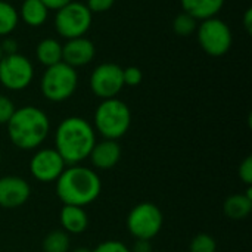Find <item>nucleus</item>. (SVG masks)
I'll use <instances>...</instances> for the list:
<instances>
[{
  "label": "nucleus",
  "instance_id": "nucleus-1",
  "mask_svg": "<svg viewBox=\"0 0 252 252\" xmlns=\"http://www.w3.org/2000/svg\"><path fill=\"white\" fill-rule=\"evenodd\" d=\"M96 142L93 126L81 117H66L55 130V149L66 165L86 161Z\"/></svg>",
  "mask_w": 252,
  "mask_h": 252
},
{
  "label": "nucleus",
  "instance_id": "nucleus-2",
  "mask_svg": "<svg viewBox=\"0 0 252 252\" xmlns=\"http://www.w3.org/2000/svg\"><path fill=\"white\" fill-rule=\"evenodd\" d=\"M55 192L63 205L86 208L93 204L102 192V180L96 170L81 164L66 165L55 182Z\"/></svg>",
  "mask_w": 252,
  "mask_h": 252
},
{
  "label": "nucleus",
  "instance_id": "nucleus-3",
  "mask_svg": "<svg viewBox=\"0 0 252 252\" xmlns=\"http://www.w3.org/2000/svg\"><path fill=\"white\" fill-rule=\"evenodd\" d=\"M10 143L21 151L38 149L50 133L47 114L37 106H22L15 109L6 124Z\"/></svg>",
  "mask_w": 252,
  "mask_h": 252
},
{
  "label": "nucleus",
  "instance_id": "nucleus-4",
  "mask_svg": "<svg viewBox=\"0 0 252 252\" xmlns=\"http://www.w3.org/2000/svg\"><path fill=\"white\" fill-rule=\"evenodd\" d=\"M93 128L103 139L118 140L127 134L131 126V112L126 102L118 97L105 99L93 115Z\"/></svg>",
  "mask_w": 252,
  "mask_h": 252
},
{
  "label": "nucleus",
  "instance_id": "nucleus-5",
  "mask_svg": "<svg viewBox=\"0 0 252 252\" xmlns=\"http://www.w3.org/2000/svg\"><path fill=\"white\" fill-rule=\"evenodd\" d=\"M77 86H78L77 69L66 65L65 62H59L56 65L47 66L40 81V89L43 96L55 103L68 100L75 93Z\"/></svg>",
  "mask_w": 252,
  "mask_h": 252
},
{
  "label": "nucleus",
  "instance_id": "nucleus-6",
  "mask_svg": "<svg viewBox=\"0 0 252 252\" xmlns=\"http://www.w3.org/2000/svg\"><path fill=\"white\" fill-rule=\"evenodd\" d=\"M164 216L159 207L154 202H140L134 205L126 220L128 233L134 239L152 241L162 229Z\"/></svg>",
  "mask_w": 252,
  "mask_h": 252
},
{
  "label": "nucleus",
  "instance_id": "nucleus-7",
  "mask_svg": "<svg viewBox=\"0 0 252 252\" xmlns=\"http://www.w3.org/2000/svg\"><path fill=\"white\" fill-rule=\"evenodd\" d=\"M196 37L201 49L213 58L226 55L233 43L230 27L217 16L201 21L196 28Z\"/></svg>",
  "mask_w": 252,
  "mask_h": 252
},
{
  "label": "nucleus",
  "instance_id": "nucleus-8",
  "mask_svg": "<svg viewBox=\"0 0 252 252\" xmlns=\"http://www.w3.org/2000/svg\"><path fill=\"white\" fill-rule=\"evenodd\" d=\"M93 13L89 10L86 3L81 1H69L59 10H56L55 16V28L56 32L66 38L83 37L92 27Z\"/></svg>",
  "mask_w": 252,
  "mask_h": 252
},
{
  "label": "nucleus",
  "instance_id": "nucleus-9",
  "mask_svg": "<svg viewBox=\"0 0 252 252\" xmlns=\"http://www.w3.org/2000/svg\"><path fill=\"white\" fill-rule=\"evenodd\" d=\"M34 78V66L21 53L4 55L0 59V84L13 92L27 89Z\"/></svg>",
  "mask_w": 252,
  "mask_h": 252
},
{
  "label": "nucleus",
  "instance_id": "nucleus-10",
  "mask_svg": "<svg viewBox=\"0 0 252 252\" xmlns=\"http://www.w3.org/2000/svg\"><path fill=\"white\" fill-rule=\"evenodd\" d=\"M123 87V68L118 63L103 62L97 65L90 75V89L93 94L102 100L117 97Z\"/></svg>",
  "mask_w": 252,
  "mask_h": 252
},
{
  "label": "nucleus",
  "instance_id": "nucleus-11",
  "mask_svg": "<svg viewBox=\"0 0 252 252\" xmlns=\"http://www.w3.org/2000/svg\"><path fill=\"white\" fill-rule=\"evenodd\" d=\"M31 177L40 183H55L66 168L65 161L55 148H38L28 164Z\"/></svg>",
  "mask_w": 252,
  "mask_h": 252
},
{
  "label": "nucleus",
  "instance_id": "nucleus-12",
  "mask_svg": "<svg viewBox=\"0 0 252 252\" xmlns=\"http://www.w3.org/2000/svg\"><path fill=\"white\" fill-rule=\"evenodd\" d=\"M31 196L30 183L19 176L0 177V208L16 210L28 202Z\"/></svg>",
  "mask_w": 252,
  "mask_h": 252
},
{
  "label": "nucleus",
  "instance_id": "nucleus-13",
  "mask_svg": "<svg viewBox=\"0 0 252 252\" xmlns=\"http://www.w3.org/2000/svg\"><path fill=\"white\" fill-rule=\"evenodd\" d=\"M94 55H96L94 43L84 35L66 40V43L62 44V62H65L72 68H78L90 63L94 59Z\"/></svg>",
  "mask_w": 252,
  "mask_h": 252
},
{
  "label": "nucleus",
  "instance_id": "nucleus-14",
  "mask_svg": "<svg viewBox=\"0 0 252 252\" xmlns=\"http://www.w3.org/2000/svg\"><path fill=\"white\" fill-rule=\"evenodd\" d=\"M123 157V149L118 140H109V139H102L100 142H96L89 159L92 165L96 170H111L114 168Z\"/></svg>",
  "mask_w": 252,
  "mask_h": 252
},
{
  "label": "nucleus",
  "instance_id": "nucleus-15",
  "mask_svg": "<svg viewBox=\"0 0 252 252\" xmlns=\"http://www.w3.org/2000/svg\"><path fill=\"white\" fill-rule=\"evenodd\" d=\"M59 223L68 235H81L89 229V214L83 207L63 205L59 213Z\"/></svg>",
  "mask_w": 252,
  "mask_h": 252
},
{
  "label": "nucleus",
  "instance_id": "nucleus-16",
  "mask_svg": "<svg viewBox=\"0 0 252 252\" xmlns=\"http://www.w3.org/2000/svg\"><path fill=\"white\" fill-rule=\"evenodd\" d=\"M252 211V186L247 188L245 193L230 195L223 204V213L230 220H245Z\"/></svg>",
  "mask_w": 252,
  "mask_h": 252
},
{
  "label": "nucleus",
  "instance_id": "nucleus-17",
  "mask_svg": "<svg viewBox=\"0 0 252 252\" xmlns=\"http://www.w3.org/2000/svg\"><path fill=\"white\" fill-rule=\"evenodd\" d=\"M226 0H180L183 12L193 16L196 21H204L217 16Z\"/></svg>",
  "mask_w": 252,
  "mask_h": 252
},
{
  "label": "nucleus",
  "instance_id": "nucleus-18",
  "mask_svg": "<svg viewBox=\"0 0 252 252\" xmlns=\"http://www.w3.org/2000/svg\"><path fill=\"white\" fill-rule=\"evenodd\" d=\"M18 15L28 27H40L47 21L49 9L41 0H24Z\"/></svg>",
  "mask_w": 252,
  "mask_h": 252
},
{
  "label": "nucleus",
  "instance_id": "nucleus-19",
  "mask_svg": "<svg viewBox=\"0 0 252 252\" xmlns=\"http://www.w3.org/2000/svg\"><path fill=\"white\" fill-rule=\"evenodd\" d=\"M35 58L46 68L56 65L62 62V44L56 38H44L37 44Z\"/></svg>",
  "mask_w": 252,
  "mask_h": 252
},
{
  "label": "nucleus",
  "instance_id": "nucleus-20",
  "mask_svg": "<svg viewBox=\"0 0 252 252\" xmlns=\"http://www.w3.org/2000/svg\"><path fill=\"white\" fill-rule=\"evenodd\" d=\"M43 252H69L71 251V238L62 229H56L49 232L43 242H41Z\"/></svg>",
  "mask_w": 252,
  "mask_h": 252
},
{
  "label": "nucleus",
  "instance_id": "nucleus-21",
  "mask_svg": "<svg viewBox=\"0 0 252 252\" xmlns=\"http://www.w3.org/2000/svg\"><path fill=\"white\" fill-rule=\"evenodd\" d=\"M19 22L18 10L7 1L0 0V35L10 34Z\"/></svg>",
  "mask_w": 252,
  "mask_h": 252
},
{
  "label": "nucleus",
  "instance_id": "nucleus-22",
  "mask_svg": "<svg viewBox=\"0 0 252 252\" xmlns=\"http://www.w3.org/2000/svg\"><path fill=\"white\" fill-rule=\"evenodd\" d=\"M196 28L198 21L186 12L179 13L173 21V31L179 37H190L193 32H196Z\"/></svg>",
  "mask_w": 252,
  "mask_h": 252
},
{
  "label": "nucleus",
  "instance_id": "nucleus-23",
  "mask_svg": "<svg viewBox=\"0 0 252 252\" xmlns=\"http://www.w3.org/2000/svg\"><path fill=\"white\" fill-rule=\"evenodd\" d=\"M189 252H217V241L208 233H199L190 241Z\"/></svg>",
  "mask_w": 252,
  "mask_h": 252
},
{
  "label": "nucleus",
  "instance_id": "nucleus-24",
  "mask_svg": "<svg viewBox=\"0 0 252 252\" xmlns=\"http://www.w3.org/2000/svg\"><path fill=\"white\" fill-rule=\"evenodd\" d=\"M143 80V72L139 66H127L123 68V81L124 86L136 87L142 83Z\"/></svg>",
  "mask_w": 252,
  "mask_h": 252
},
{
  "label": "nucleus",
  "instance_id": "nucleus-25",
  "mask_svg": "<svg viewBox=\"0 0 252 252\" xmlns=\"http://www.w3.org/2000/svg\"><path fill=\"white\" fill-rule=\"evenodd\" d=\"M15 109L16 108H15V103L12 102V99L4 94H0V126L7 124V121L13 115Z\"/></svg>",
  "mask_w": 252,
  "mask_h": 252
},
{
  "label": "nucleus",
  "instance_id": "nucleus-26",
  "mask_svg": "<svg viewBox=\"0 0 252 252\" xmlns=\"http://www.w3.org/2000/svg\"><path fill=\"white\" fill-rule=\"evenodd\" d=\"M92 252H130V248L121 241L109 239L100 242L94 250H92Z\"/></svg>",
  "mask_w": 252,
  "mask_h": 252
},
{
  "label": "nucleus",
  "instance_id": "nucleus-27",
  "mask_svg": "<svg viewBox=\"0 0 252 252\" xmlns=\"http://www.w3.org/2000/svg\"><path fill=\"white\" fill-rule=\"evenodd\" d=\"M239 179L247 185V188L252 186V157H247L239 165Z\"/></svg>",
  "mask_w": 252,
  "mask_h": 252
},
{
  "label": "nucleus",
  "instance_id": "nucleus-28",
  "mask_svg": "<svg viewBox=\"0 0 252 252\" xmlns=\"http://www.w3.org/2000/svg\"><path fill=\"white\" fill-rule=\"evenodd\" d=\"M115 0H87L86 6L92 13H103L114 6Z\"/></svg>",
  "mask_w": 252,
  "mask_h": 252
},
{
  "label": "nucleus",
  "instance_id": "nucleus-29",
  "mask_svg": "<svg viewBox=\"0 0 252 252\" xmlns=\"http://www.w3.org/2000/svg\"><path fill=\"white\" fill-rule=\"evenodd\" d=\"M3 55H13L18 53V41L12 37H4V40L0 43Z\"/></svg>",
  "mask_w": 252,
  "mask_h": 252
},
{
  "label": "nucleus",
  "instance_id": "nucleus-30",
  "mask_svg": "<svg viewBox=\"0 0 252 252\" xmlns=\"http://www.w3.org/2000/svg\"><path fill=\"white\" fill-rule=\"evenodd\" d=\"M130 252H154L151 241H145V239H136L130 248Z\"/></svg>",
  "mask_w": 252,
  "mask_h": 252
},
{
  "label": "nucleus",
  "instance_id": "nucleus-31",
  "mask_svg": "<svg viewBox=\"0 0 252 252\" xmlns=\"http://www.w3.org/2000/svg\"><path fill=\"white\" fill-rule=\"evenodd\" d=\"M44 3V6L49 10H59L61 7H63L65 4H68L72 0H41Z\"/></svg>",
  "mask_w": 252,
  "mask_h": 252
},
{
  "label": "nucleus",
  "instance_id": "nucleus-32",
  "mask_svg": "<svg viewBox=\"0 0 252 252\" xmlns=\"http://www.w3.org/2000/svg\"><path fill=\"white\" fill-rule=\"evenodd\" d=\"M244 27L247 30L248 34L252 32V9H247L245 15H244Z\"/></svg>",
  "mask_w": 252,
  "mask_h": 252
},
{
  "label": "nucleus",
  "instance_id": "nucleus-33",
  "mask_svg": "<svg viewBox=\"0 0 252 252\" xmlns=\"http://www.w3.org/2000/svg\"><path fill=\"white\" fill-rule=\"evenodd\" d=\"M69 252H92V250H87V248H75Z\"/></svg>",
  "mask_w": 252,
  "mask_h": 252
},
{
  "label": "nucleus",
  "instance_id": "nucleus-34",
  "mask_svg": "<svg viewBox=\"0 0 252 252\" xmlns=\"http://www.w3.org/2000/svg\"><path fill=\"white\" fill-rule=\"evenodd\" d=\"M3 56H4V55H3V52H1V47H0V59H1Z\"/></svg>",
  "mask_w": 252,
  "mask_h": 252
},
{
  "label": "nucleus",
  "instance_id": "nucleus-35",
  "mask_svg": "<svg viewBox=\"0 0 252 252\" xmlns=\"http://www.w3.org/2000/svg\"><path fill=\"white\" fill-rule=\"evenodd\" d=\"M0 164H1V152H0Z\"/></svg>",
  "mask_w": 252,
  "mask_h": 252
}]
</instances>
